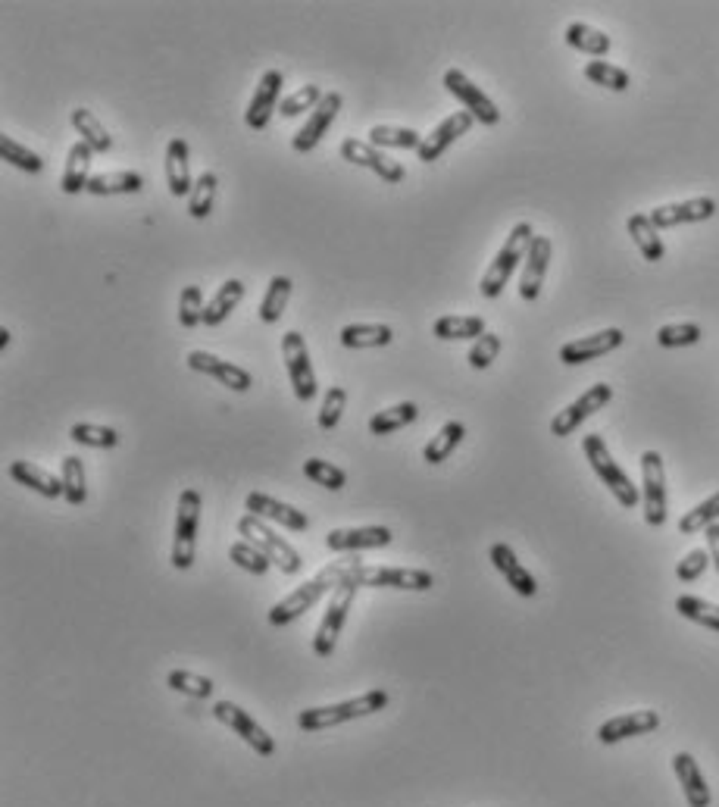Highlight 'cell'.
Returning <instances> with one entry per match:
<instances>
[{"mask_svg":"<svg viewBox=\"0 0 719 807\" xmlns=\"http://www.w3.org/2000/svg\"><path fill=\"white\" fill-rule=\"evenodd\" d=\"M391 545L388 526H360V529H332L326 535V548L335 554H357L366 548H385Z\"/></svg>","mask_w":719,"mask_h":807,"instance_id":"obj_23","label":"cell"},{"mask_svg":"<svg viewBox=\"0 0 719 807\" xmlns=\"http://www.w3.org/2000/svg\"><path fill=\"white\" fill-rule=\"evenodd\" d=\"M551 254H554V244L548 235H535L532 248H529V257L523 263V279H519V298L523 301H538L541 295V285H544V276H548V266H551Z\"/></svg>","mask_w":719,"mask_h":807,"instance_id":"obj_20","label":"cell"},{"mask_svg":"<svg viewBox=\"0 0 719 807\" xmlns=\"http://www.w3.org/2000/svg\"><path fill=\"white\" fill-rule=\"evenodd\" d=\"M388 707V692L385 689H373V692H363L351 701H341V704H329V707H307V711L297 714V726L304 732H319V729H332V726H341V723H351V720H360V717H373L379 711Z\"/></svg>","mask_w":719,"mask_h":807,"instance_id":"obj_2","label":"cell"},{"mask_svg":"<svg viewBox=\"0 0 719 807\" xmlns=\"http://www.w3.org/2000/svg\"><path fill=\"white\" fill-rule=\"evenodd\" d=\"M354 564H357V557L354 560H341V564H332L326 570H319L313 579H307L304 585H297L288 598H282L276 607L269 610V623L272 626H291L294 620H301L313 604L322 601V595H329V592L338 589V582L354 570Z\"/></svg>","mask_w":719,"mask_h":807,"instance_id":"obj_1","label":"cell"},{"mask_svg":"<svg viewBox=\"0 0 719 807\" xmlns=\"http://www.w3.org/2000/svg\"><path fill=\"white\" fill-rule=\"evenodd\" d=\"M144 188V176L132 169H119V173H101L88 182V191L97 198H110V194H135Z\"/></svg>","mask_w":719,"mask_h":807,"instance_id":"obj_36","label":"cell"},{"mask_svg":"<svg viewBox=\"0 0 719 807\" xmlns=\"http://www.w3.org/2000/svg\"><path fill=\"white\" fill-rule=\"evenodd\" d=\"M69 438L76 445L85 448H116L119 445V432L110 426H94V423H76L69 429Z\"/></svg>","mask_w":719,"mask_h":807,"instance_id":"obj_48","label":"cell"},{"mask_svg":"<svg viewBox=\"0 0 719 807\" xmlns=\"http://www.w3.org/2000/svg\"><path fill=\"white\" fill-rule=\"evenodd\" d=\"M713 213H716L713 198H691V201H676V204H660L648 216L657 229H673L685 223H704Z\"/></svg>","mask_w":719,"mask_h":807,"instance_id":"obj_22","label":"cell"},{"mask_svg":"<svg viewBox=\"0 0 719 807\" xmlns=\"http://www.w3.org/2000/svg\"><path fill=\"white\" fill-rule=\"evenodd\" d=\"M444 88H448L457 101L466 107V113L473 116V119H479L482 126H498L501 122V110H498V104L491 101V97L466 76V72H460V69H448L444 72Z\"/></svg>","mask_w":719,"mask_h":807,"instance_id":"obj_12","label":"cell"},{"mask_svg":"<svg viewBox=\"0 0 719 807\" xmlns=\"http://www.w3.org/2000/svg\"><path fill=\"white\" fill-rule=\"evenodd\" d=\"M216 188H219V176L216 173H201V176L194 179V191H191V198H188V213L194 219H207L213 213Z\"/></svg>","mask_w":719,"mask_h":807,"instance_id":"obj_42","label":"cell"},{"mask_svg":"<svg viewBox=\"0 0 719 807\" xmlns=\"http://www.w3.org/2000/svg\"><path fill=\"white\" fill-rule=\"evenodd\" d=\"M532 241H535V229H532L529 223H516V226L510 229V235H507V241H504V248H501L498 254H494V260L488 263L485 276H482V282H479V291H482V295H485L488 301L501 298V291H504V285L510 282V276L516 273V266H519V263H526Z\"/></svg>","mask_w":719,"mask_h":807,"instance_id":"obj_3","label":"cell"},{"mask_svg":"<svg viewBox=\"0 0 719 807\" xmlns=\"http://www.w3.org/2000/svg\"><path fill=\"white\" fill-rule=\"evenodd\" d=\"M704 538H707V554H710V564L716 567V573H719V523H713L707 532H704Z\"/></svg>","mask_w":719,"mask_h":807,"instance_id":"obj_57","label":"cell"},{"mask_svg":"<svg viewBox=\"0 0 719 807\" xmlns=\"http://www.w3.org/2000/svg\"><path fill=\"white\" fill-rule=\"evenodd\" d=\"M341 104H344V97H341L338 91H329L326 97H322L319 107H316V110L310 113V119L304 122V129L291 138V148H294L297 154H310V151L316 148V144L329 135V129H332V122H335Z\"/></svg>","mask_w":719,"mask_h":807,"instance_id":"obj_15","label":"cell"},{"mask_svg":"<svg viewBox=\"0 0 719 807\" xmlns=\"http://www.w3.org/2000/svg\"><path fill=\"white\" fill-rule=\"evenodd\" d=\"M416 417H419V407H416L413 401L394 404V407L379 410L376 417L369 420V432H373V435H388V432H398V429L410 426Z\"/></svg>","mask_w":719,"mask_h":807,"instance_id":"obj_40","label":"cell"},{"mask_svg":"<svg viewBox=\"0 0 719 807\" xmlns=\"http://www.w3.org/2000/svg\"><path fill=\"white\" fill-rule=\"evenodd\" d=\"M673 770L679 776V786L685 792L688 807H710V786H707V779H704L698 761H694L688 751H679L673 757Z\"/></svg>","mask_w":719,"mask_h":807,"instance_id":"obj_27","label":"cell"},{"mask_svg":"<svg viewBox=\"0 0 719 807\" xmlns=\"http://www.w3.org/2000/svg\"><path fill=\"white\" fill-rule=\"evenodd\" d=\"M7 345H10V332L0 329V348H7Z\"/></svg>","mask_w":719,"mask_h":807,"instance_id":"obj_58","label":"cell"},{"mask_svg":"<svg viewBox=\"0 0 719 807\" xmlns=\"http://www.w3.org/2000/svg\"><path fill=\"white\" fill-rule=\"evenodd\" d=\"M394 329L385 323H351L341 329V345L351 351H363V348H385L391 345Z\"/></svg>","mask_w":719,"mask_h":807,"instance_id":"obj_31","label":"cell"},{"mask_svg":"<svg viewBox=\"0 0 719 807\" xmlns=\"http://www.w3.org/2000/svg\"><path fill=\"white\" fill-rule=\"evenodd\" d=\"M341 160L354 163V166H363V169H373V173L388 182V185H398L404 182V163L394 160L388 154H382L379 148H373L369 141H360V138H344L341 141Z\"/></svg>","mask_w":719,"mask_h":807,"instance_id":"obj_14","label":"cell"},{"mask_svg":"<svg viewBox=\"0 0 719 807\" xmlns=\"http://www.w3.org/2000/svg\"><path fill=\"white\" fill-rule=\"evenodd\" d=\"M213 717L219 720V723H226L235 736L244 742V745H251L260 757H272L276 754V739L269 736V732L244 711V707H238V704H232V701H216V707H213Z\"/></svg>","mask_w":719,"mask_h":807,"instance_id":"obj_11","label":"cell"},{"mask_svg":"<svg viewBox=\"0 0 719 807\" xmlns=\"http://www.w3.org/2000/svg\"><path fill=\"white\" fill-rule=\"evenodd\" d=\"M244 298V282L241 279H229L222 282L216 295L207 301V310H204V326H219L229 320V313L241 304Z\"/></svg>","mask_w":719,"mask_h":807,"instance_id":"obj_34","label":"cell"},{"mask_svg":"<svg viewBox=\"0 0 719 807\" xmlns=\"http://www.w3.org/2000/svg\"><path fill=\"white\" fill-rule=\"evenodd\" d=\"M304 476L322 488H329V492H341V488L347 485V473L341 467H335V463L329 460H319V457H310L304 460Z\"/></svg>","mask_w":719,"mask_h":807,"instance_id":"obj_47","label":"cell"},{"mask_svg":"<svg viewBox=\"0 0 719 807\" xmlns=\"http://www.w3.org/2000/svg\"><path fill=\"white\" fill-rule=\"evenodd\" d=\"M322 97H326V94H322L319 85H304V88H297L294 94L285 97V101L279 104V113H282L285 119H291V116L304 113V110H316Z\"/></svg>","mask_w":719,"mask_h":807,"instance_id":"obj_53","label":"cell"},{"mask_svg":"<svg viewBox=\"0 0 719 807\" xmlns=\"http://www.w3.org/2000/svg\"><path fill=\"white\" fill-rule=\"evenodd\" d=\"M626 229H629V235L635 241V248L641 251V257L648 260V263H660L666 257V244L660 238V229L651 223L648 213H632Z\"/></svg>","mask_w":719,"mask_h":807,"instance_id":"obj_29","label":"cell"},{"mask_svg":"<svg viewBox=\"0 0 719 807\" xmlns=\"http://www.w3.org/2000/svg\"><path fill=\"white\" fill-rule=\"evenodd\" d=\"M351 579L360 589H404V592H429L435 579L426 570H410V567H366L354 564Z\"/></svg>","mask_w":719,"mask_h":807,"instance_id":"obj_8","label":"cell"},{"mask_svg":"<svg viewBox=\"0 0 719 807\" xmlns=\"http://www.w3.org/2000/svg\"><path fill=\"white\" fill-rule=\"evenodd\" d=\"M357 589H360V585L351 579V573H347V576L338 582V589H335L332 598H329L326 614H322V623H319V629H316V635H313V654H316V657H332V654H335L338 635H341L344 620H347V614H351V607H354Z\"/></svg>","mask_w":719,"mask_h":807,"instance_id":"obj_5","label":"cell"},{"mask_svg":"<svg viewBox=\"0 0 719 807\" xmlns=\"http://www.w3.org/2000/svg\"><path fill=\"white\" fill-rule=\"evenodd\" d=\"M582 451H585V460L591 463L594 476H598V479L610 488V495L616 498V504H619V507H626V510H632V507L641 501V492H638V485L629 479V473L613 460V454H610V448H607L604 438H601V435H585Z\"/></svg>","mask_w":719,"mask_h":807,"instance_id":"obj_4","label":"cell"},{"mask_svg":"<svg viewBox=\"0 0 719 807\" xmlns=\"http://www.w3.org/2000/svg\"><path fill=\"white\" fill-rule=\"evenodd\" d=\"M197 523H201V495H197V488H185V492L179 495L176 532H172V557H169L176 570H191V564H194Z\"/></svg>","mask_w":719,"mask_h":807,"instance_id":"obj_7","label":"cell"},{"mask_svg":"<svg viewBox=\"0 0 719 807\" xmlns=\"http://www.w3.org/2000/svg\"><path fill=\"white\" fill-rule=\"evenodd\" d=\"M188 366L194 373H204V376H213L219 385H226L232 391H247L254 385L251 373L244 370L238 363H229V360H219L216 354H207V351H191L188 354Z\"/></svg>","mask_w":719,"mask_h":807,"instance_id":"obj_21","label":"cell"},{"mask_svg":"<svg viewBox=\"0 0 719 807\" xmlns=\"http://www.w3.org/2000/svg\"><path fill=\"white\" fill-rule=\"evenodd\" d=\"M166 185H169L172 198H191V191H194L185 138H172L166 144Z\"/></svg>","mask_w":719,"mask_h":807,"instance_id":"obj_26","label":"cell"},{"mask_svg":"<svg viewBox=\"0 0 719 807\" xmlns=\"http://www.w3.org/2000/svg\"><path fill=\"white\" fill-rule=\"evenodd\" d=\"M463 435H466V426L460 423V420H451V423H444L432 438H429V445L423 448V457L432 463H444L448 460L451 454H454V448L463 442Z\"/></svg>","mask_w":719,"mask_h":807,"instance_id":"obj_37","label":"cell"},{"mask_svg":"<svg viewBox=\"0 0 719 807\" xmlns=\"http://www.w3.org/2000/svg\"><path fill=\"white\" fill-rule=\"evenodd\" d=\"M369 144L373 148H401V151H419V144H423V135L416 129H404V126H373L369 129Z\"/></svg>","mask_w":719,"mask_h":807,"instance_id":"obj_39","label":"cell"},{"mask_svg":"<svg viewBox=\"0 0 719 807\" xmlns=\"http://www.w3.org/2000/svg\"><path fill=\"white\" fill-rule=\"evenodd\" d=\"M282 85H285V76L279 69H269L263 72V79L260 85L254 88V97H251V104H247V113H244V122L251 126L254 132H263L269 126V119L272 113L279 110V94H282Z\"/></svg>","mask_w":719,"mask_h":807,"instance_id":"obj_16","label":"cell"},{"mask_svg":"<svg viewBox=\"0 0 719 807\" xmlns=\"http://www.w3.org/2000/svg\"><path fill=\"white\" fill-rule=\"evenodd\" d=\"M91 160H94V151L88 148L85 141H76L69 148V157H66V169H63V182L60 188L66 194H79V191H88V182L94 179L91 176Z\"/></svg>","mask_w":719,"mask_h":807,"instance_id":"obj_30","label":"cell"},{"mask_svg":"<svg viewBox=\"0 0 719 807\" xmlns=\"http://www.w3.org/2000/svg\"><path fill=\"white\" fill-rule=\"evenodd\" d=\"M344 407H347V391H344L341 385H332V388L326 391V398H322V407H319V420H316L319 429H322V432L335 429V426L341 423Z\"/></svg>","mask_w":719,"mask_h":807,"instance_id":"obj_52","label":"cell"},{"mask_svg":"<svg viewBox=\"0 0 719 807\" xmlns=\"http://www.w3.org/2000/svg\"><path fill=\"white\" fill-rule=\"evenodd\" d=\"M204 291L197 285H185L182 288V298H179V326L182 329H194L204 323Z\"/></svg>","mask_w":719,"mask_h":807,"instance_id":"obj_51","label":"cell"},{"mask_svg":"<svg viewBox=\"0 0 719 807\" xmlns=\"http://www.w3.org/2000/svg\"><path fill=\"white\" fill-rule=\"evenodd\" d=\"M626 341L623 329H601L594 335H585V338H576V341H566L560 348V360L566 366H579V363H588V360H598L610 351H616L619 345Z\"/></svg>","mask_w":719,"mask_h":807,"instance_id":"obj_19","label":"cell"},{"mask_svg":"<svg viewBox=\"0 0 719 807\" xmlns=\"http://www.w3.org/2000/svg\"><path fill=\"white\" fill-rule=\"evenodd\" d=\"M166 686L172 689V692H182V695H188V698H210L213 695V679H207V676H197V673H188V670H172L169 676H166Z\"/></svg>","mask_w":719,"mask_h":807,"instance_id":"obj_50","label":"cell"},{"mask_svg":"<svg viewBox=\"0 0 719 807\" xmlns=\"http://www.w3.org/2000/svg\"><path fill=\"white\" fill-rule=\"evenodd\" d=\"M247 513H254V517L266 520V523H279L291 532H307L310 529V517L304 510H297L279 498H272V495H263V492H251L244 501Z\"/></svg>","mask_w":719,"mask_h":807,"instance_id":"obj_18","label":"cell"},{"mask_svg":"<svg viewBox=\"0 0 719 807\" xmlns=\"http://www.w3.org/2000/svg\"><path fill=\"white\" fill-rule=\"evenodd\" d=\"M432 332L441 341H460V338H482L488 329H485L482 316H454L451 313V316H438Z\"/></svg>","mask_w":719,"mask_h":807,"instance_id":"obj_35","label":"cell"},{"mask_svg":"<svg viewBox=\"0 0 719 807\" xmlns=\"http://www.w3.org/2000/svg\"><path fill=\"white\" fill-rule=\"evenodd\" d=\"M704 338L698 323H669L657 329V345L660 348H691Z\"/></svg>","mask_w":719,"mask_h":807,"instance_id":"obj_49","label":"cell"},{"mask_svg":"<svg viewBox=\"0 0 719 807\" xmlns=\"http://www.w3.org/2000/svg\"><path fill=\"white\" fill-rule=\"evenodd\" d=\"M10 479L32 488V492H38L44 498H63V479L54 476V473H47L44 467H38V463H32V460H13L10 463Z\"/></svg>","mask_w":719,"mask_h":807,"instance_id":"obj_28","label":"cell"},{"mask_svg":"<svg viewBox=\"0 0 719 807\" xmlns=\"http://www.w3.org/2000/svg\"><path fill=\"white\" fill-rule=\"evenodd\" d=\"M229 557L235 560V564H238L241 570L254 573V576H266V570L272 567V564H269V557H266L260 548H254L251 542H235V545L229 548Z\"/></svg>","mask_w":719,"mask_h":807,"instance_id":"obj_54","label":"cell"},{"mask_svg":"<svg viewBox=\"0 0 719 807\" xmlns=\"http://www.w3.org/2000/svg\"><path fill=\"white\" fill-rule=\"evenodd\" d=\"M0 157H4L10 166L22 169V173H32V176L44 169V160L35 151H29L26 144H19L16 138H10V135H0Z\"/></svg>","mask_w":719,"mask_h":807,"instance_id":"obj_46","label":"cell"},{"mask_svg":"<svg viewBox=\"0 0 719 807\" xmlns=\"http://www.w3.org/2000/svg\"><path fill=\"white\" fill-rule=\"evenodd\" d=\"M660 726V714L657 711H629V714H619L607 723H601L598 729V739L604 745H616L623 739H635V736H648Z\"/></svg>","mask_w":719,"mask_h":807,"instance_id":"obj_25","label":"cell"},{"mask_svg":"<svg viewBox=\"0 0 719 807\" xmlns=\"http://www.w3.org/2000/svg\"><path fill=\"white\" fill-rule=\"evenodd\" d=\"M641 504H644V523L654 529L666 523V470L660 451L641 454Z\"/></svg>","mask_w":719,"mask_h":807,"instance_id":"obj_9","label":"cell"},{"mask_svg":"<svg viewBox=\"0 0 719 807\" xmlns=\"http://www.w3.org/2000/svg\"><path fill=\"white\" fill-rule=\"evenodd\" d=\"M563 38L579 54H588V57H607L610 54V35L588 26V22H569Z\"/></svg>","mask_w":719,"mask_h":807,"instance_id":"obj_33","label":"cell"},{"mask_svg":"<svg viewBox=\"0 0 719 807\" xmlns=\"http://www.w3.org/2000/svg\"><path fill=\"white\" fill-rule=\"evenodd\" d=\"M585 79L594 82V85H601V88H610V91H626L632 85L629 79V72L623 66H613L607 60H591L585 63Z\"/></svg>","mask_w":719,"mask_h":807,"instance_id":"obj_43","label":"cell"},{"mask_svg":"<svg viewBox=\"0 0 719 807\" xmlns=\"http://www.w3.org/2000/svg\"><path fill=\"white\" fill-rule=\"evenodd\" d=\"M69 122H72V126H76L79 141H85L94 154H107V151L113 148V138H110V132L104 129V122L97 119L91 110L76 107V110L69 113Z\"/></svg>","mask_w":719,"mask_h":807,"instance_id":"obj_32","label":"cell"},{"mask_svg":"<svg viewBox=\"0 0 719 807\" xmlns=\"http://www.w3.org/2000/svg\"><path fill=\"white\" fill-rule=\"evenodd\" d=\"M473 122H476V119L469 116L466 110H457V113H451L448 119H441L429 135H423V144H419V151H416L419 160H423V163H435V160H441L444 151H448L460 135H466L469 129H473Z\"/></svg>","mask_w":719,"mask_h":807,"instance_id":"obj_17","label":"cell"},{"mask_svg":"<svg viewBox=\"0 0 719 807\" xmlns=\"http://www.w3.org/2000/svg\"><path fill=\"white\" fill-rule=\"evenodd\" d=\"M282 357H285V370H288V379H291V388L297 401H313L316 391H319V382H316V373H313V363H310V348L301 332H285L282 338Z\"/></svg>","mask_w":719,"mask_h":807,"instance_id":"obj_10","label":"cell"},{"mask_svg":"<svg viewBox=\"0 0 719 807\" xmlns=\"http://www.w3.org/2000/svg\"><path fill=\"white\" fill-rule=\"evenodd\" d=\"M288 298H291V279L288 276H272L269 279V288H266V295L260 301V320L266 326L272 323H279L282 320V313L288 307Z\"/></svg>","mask_w":719,"mask_h":807,"instance_id":"obj_38","label":"cell"},{"mask_svg":"<svg viewBox=\"0 0 719 807\" xmlns=\"http://www.w3.org/2000/svg\"><path fill=\"white\" fill-rule=\"evenodd\" d=\"M498 354H501V335L485 332L482 338L473 341V348H469L466 360H469L473 370H488V366L498 360Z\"/></svg>","mask_w":719,"mask_h":807,"instance_id":"obj_55","label":"cell"},{"mask_svg":"<svg viewBox=\"0 0 719 807\" xmlns=\"http://www.w3.org/2000/svg\"><path fill=\"white\" fill-rule=\"evenodd\" d=\"M719 520V492H713L707 501H701L698 507H691L685 517L679 520V532L682 535H694V532H707L713 523Z\"/></svg>","mask_w":719,"mask_h":807,"instance_id":"obj_45","label":"cell"},{"mask_svg":"<svg viewBox=\"0 0 719 807\" xmlns=\"http://www.w3.org/2000/svg\"><path fill=\"white\" fill-rule=\"evenodd\" d=\"M238 532L247 538V542H251L254 548H260L266 557H269V564L272 567H279L282 573H288V576H294L297 570H301V554H297L285 538L272 529L266 520H260V517H254V513H247V517H241L238 520Z\"/></svg>","mask_w":719,"mask_h":807,"instance_id":"obj_6","label":"cell"},{"mask_svg":"<svg viewBox=\"0 0 719 807\" xmlns=\"http://www.w3.org/2000/svg\"><path fill=\"white\" fill-rule=\"evenodd\" d=\"M488 557H491L494 570H498V573L507 579V585H510V589H513L516 595H523V598H535V595H538V582H535V576H532L523 564H519V557L513 554L510 545L494 542L491 551H488Z\"/></svg>","mask_w":719,"mask_h":807,"instance_id":"obj_24","label":"cell"},{"mask_svg":"<svg viewBox=\"0 0 719 807\" xmlns=\"http://www.w3.org/2000/svg\"><path fill=\"white\" fill-rule=\"evenodd\" d=\"M610 398H613V388H610V385H604V382L591 385L582 398H576L573 404H566V407L557 413V417L551 420V435H557V438L573 435L588 417H594V413H598V410H604V407L610 404Z\"/></svg>","mask_w":719,"mask_h":807,"instance_id":"obj_13","label":"cell"},{"mask_svg":"<svg viewBox=\"0 0 719 807\" xmlns=\"http://www.w3.org/2000/svg\"><path fill=\"white\" fill-rule=\"evenodd\" d=\"M707 564H710V554L707 551H688L682 560H679V567H676V576L682 579V582H698L701 576H704V570H707Z\"/></svg>","mask_w":719,"mask_h":807,"instance_id":"obj_56","label":"cell"},{"mask_svg":"<svg viewBox=\"0 0 719 807\" xmlns=\"http://www.w3.org/2000/svg\"><path fill=\"white\" fill-rule=\"evenodd\" d=\"M676 610L685 620L719 632V604H710V601L694 598V595H682V598H676Z\"/></svg>","mask_w":719,"mask_h":807,"instance_id":"obj_44","label":"cell"},{"mask_svg":"<svg viewBox=\"0 0 719 807\" xmlns=\"http://www.w3.org/2000/svg\"><path fill=\"white\" fill-rule=\"evenodd\" d=\"M60 479H63V498H66V504L82 507L88 501V482H85L82 460L79 457H63Z\"/></svg>","mask_w":719,"mask_h":807,"instance_id":"obj_41","label":"cell"}]
</instances>
